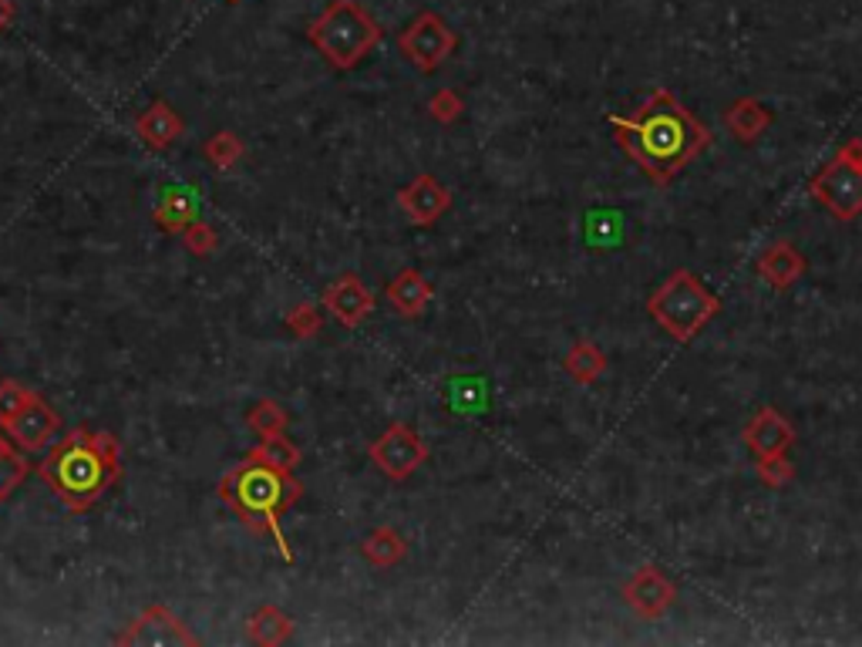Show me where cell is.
Here are the masks:
<instances>
[{"label": "cell", "instance_id": "obj_1", "mask_svg": "<svg viewBox=\"0 0 862 647\" xmlns=\"http://www.w3.org/2000/svg\"><path fill=\"white\" fill-rule=\"evenodd\" d=\"M610 125L616 128L620 149L661 186L671 183L687 162H695L711 142L708 128L667 88L650 91L630 119L613 115Z\"/></svg>", "mask_w": 862, "mask_h": 647}, {"label": "cell", "instance_id": "obj_2", "mask_svg": "<svg viewBox=\"0 0 862 647\" xmlns=\"http://www.w3.org/2000/svg\"><path fill=\"white\" fill-rule=\"evenodd\" d=\"M45 486L72 509L88 513L112 493L122 480V449L112 432L75 428L61 441H51L45 462L38 465Z\"/></svg>", "mask_w": 862, "mask_h": 647}, {"label": "cell", "instance_id": "obj_3", "mask_svg": "<svg viewBox=\"0 0 862 647\" xmlns=\"http://www.w3.org/2000/svg\"><path fill=\"white\" fill-rule=\"evenodd\" d=\"M216 493L250 530L273 536L280 557L287 563H293V550H290L284 526H280L284 513L303 496V483L293 480V472H280V469H273L263 459L247 452L223 475Z\"/></svg>", "mask_w": 862, "mask_h": 647}, {"label": "cell", "instance_id": "obj_4", "mask_svg": "<svg viewBox=\"0 0 862 647\" xmlns=\"http://www.w3.org/2000/svg\"><path fill=\"white\" fill-rule=\"evenodd\" d=\"M307 41L321 51L330 67L351 72L382 41V24L358 0H330L324 14L307 27Z\"/></svg>", "mask_w": 862, "mask_h": 647}, {"label": "cell", "instance_id": "obj_5", "mask_svg": "<svg viewBox=\"0 0 862 647\" xmlns=\"http://www.w3.org/2000/svg\"><path fill=\"white\" fill-rule=\"evenodd\" d=\"M717 308H721L717 297L701 287V281L691 274V270H674V274L647 300L650 318L658 321L674 340H680V345L695 340L701 334V327L717 314Z\"/></svg>", "mask_w": 862, "mask_h": 647}, {"label": "cell", "instance_id": "obj_6", "mask_svg": "<svg viewBox=\"0 0 862 647\" xmlns=\"http://www.w3.org/2000/svg\"><path fill=\"white\" fill-rule=\"evenodd\" d=\"M398 48L418 72L428 75L452 58V51L459 48V34L445 24V17H438L435 11H425L398 34Z\"/></svg>", "mask_w": 862, "mask_h": 647}, {"label": "cell", "instance_id": "obj_7", "mask_svg": "<svg viewBox=\"0 0 862 647\" xmlns=\"http://www.w3.org/2000/svg\"><path fill=\"white\" fill-rule=\"evenodd\" d=\"M812 196L836 220L849 223L862 213V165L846 159L842 152L812 179Z\"/></svg>", "mask_w": 862, "mask_h": 647}, {"label": "cell", "instance_id": "obj_8", "mask_svg": "<svg viewBox=\"0 0 862 647\" xmlns=\"http://www.w3.org/2000/svg\"><path fill=\"white\" fill-rule=\"evenodd\" d=\"M371 462L382 469L388 480L395 483H404L411 472H415L418 465L428 462V446L418 438V432L411 428V425H391L385 428L382 435H377L371 441V449H367Z\"/></svg>", "mask_w": 862, "mask_h": 647}, {"label": "cell", "instance_id": "obj_9", "mask_svg": "<svg viewBox=\"0 0 862 647\" xmlns=\"http://www.w3.org/2000/svg\"><path fill=\"white\" fill-rule=\"evenodd\" d=\"M4 435L14 441V446L21 452H48V446L58 438L61 432V415L54 412V408L41 398V395H34L17 415H11L4 425Z\"/></svg>", "mask_w": 862, "mask_h": 647}, {"label": "cell", "instance_id": "obj_10", "mask_svg": "<svg viewBox=\"0 0 862 647\" xmlns=\"http://www.w3.org/2000/svg\"><path fill=\"white\" fill-rule=\"evenodd\" d=\"M118 644H202V640L168 607L152 604L128 624L125 634H118Z\"/></svg>", "mask_w": 862, "mask_h": 647}, {"label": "cell", "instance_id": "obj_11", "mask_svg": "<svg viewBox=\"0 0 862 647\" xmlns=\"http://www.w3.org/2000/svg\"><path fill=\"white\" fill-rule=\"evenodd\" d=\"M398 207L415 226H432L452 207V189L441 186L435 176H418L415 183L398 189Z\"/></svg>", "mask_w": 862, "mask_h": 647}, {"label": "cell", "instance_id": "obj_12", "mask_svg": "<svg viewBox=\"0 0 862 647\" xmlns=\"http://www.w3.org/2000/svg\"><path fill=\"white\" fill-rule=\"evenodd\" d=\"M624 597H627V604L637 610L640 618L653 621V618L667 614V607L677 600V590L658 567H640L627 581Z\"/></svg>", "mask_w": 862, "mask_h": 647}, {"label": "cell", "instance_id": "obj_13", "mask_svg": "<svg viewBox=\"0 0 862 647\" xmlns=\"http://www.w3.org/2000/svg\"><path fill=\"white\" fill-rule=\"evenodd\" d=\"M324 308L343 324V327H361L364 318L374 311V294L361 284L358 274H343L324 290Z\"/></svg>", "mask_w": 862, "mask_h": 647}, {"label": "cell", "instance_id": "obj_14", "mask_svg": "<svg viewBox=\"0 0 862 647\" xmlns=\"http://www.w3.org/2000/svg\"><path fill=\"white\" fill-rule=\"evenodd\" d=\"M199 210H202V196L196 186H186V183H172L159 192V202H155V226L162 233H183L189 223L199 220Z\"/></svg>", "mask_w": 862, "mask_h": 647}, {"label": "cell", "instance_id": "obj_15", "mask_svg": "<svg viewBox=\"0 0 862 647\" xmlns=\"http://www.w3.org/2000/svg\"><path fill=\"white\" fill-rule=\"evenodd\" d=\"M745 441L751 446V452L762 459V456H778L785 452L791 441H796V428L785 422V415L778 408H762L748 425H745Z\"/></svg>", "mask_w": 862, "mask_h": 647}, {"label": "cell", "instance_id": "obj_16", "mask_svg": "<svg viewBox=\"0 0 862 647\" xmlns=\"http://www.w3.org/2000/svg\"><path fill=\"white\" fill-rule=\"evenodd\" d=\"M186 132L183 119L172 112L168 101H152V105L135 119V135L152 149V152H162L168 146H176V139Z\"/></svg>", "mask_w": 862, "mask_h": 647}, {"label": "cell", "instance_id": "obj_17", "mask_svg": "<svg viewBox=\"0 0 862 647\" xmlns=\"http://www.w3.org/2000/svg\"><path fill=\"white\" fill-rule=\"evenodd\" d=\"M385 297L391 300V308L401 314V318H418L425 308H428V300L435 297L432 284L418 274V270H401V274L385 287Z\"/></svg>", "mask_w": 862, "mask_h": 647}, {"label": "cell", "instance_id": "obj_18", "mask_svg": "<svg viewBox=\"0 0 862 647\" xmlns=\"http://www.w3.org/2000/svg\"><path fill=\"white\" fill-rule=\"evenodd\" d=\"M758 274H762V281L769 287L788 290L791 284L805 274V257L791 244H775L772 250L762 253V260H758Z\"/></svg>", "mask_w": 862, "mask_h": 647}, {"label": "cell", "instance_id": "obj_19", "mask_svg": "<svg viewBox=\"0 0 862 647\" xmlns=\"http://www.w3.org/2000/svg\"><path fill=\"white\" fill-rule=\"evenodd\" d=\"M775 122L772 109H765L758 98H738L735 105L724 112V125L738 142H754L769 125Z\"/></svg>", "mask_w": 862, "mask_h": 647}, {"label": "cell", "instance_id": "obj_20", "mask_svg": "<svg viewBox=\"0 0 862 647\" xmlns=\"http://www.w3.org/2000/svg\"><path fill=\"white\" fill-rule=\"evenodd\" d=\"M408 553V543L398 530L391 526H377L367 533V539L361 543V557L377 567V570H388V567H398Z\"/></svg>", "mask_w": 862, "mask_h": 647}, {"label": "cell", "instance_id": "obj_21", "mask_svg": "<svg viewBox=\"0 0 862 647\" xmlns=\"http://www.w3.org/2000/svg\"><path fill=\"white\" fill-rule=\"evenodd\" d=\"M247 634L253 644H263V647H277L284 640H290L293 634V621L284 614L280 607H273V604H263L257 614L247 621Z\"/></svg>", "mask_w": 862, "mask_h": 647}, {"label": "cell", "instance_id": "obj_22", "mask_svg": "<svg viewBox=\"0 0 862 647\" xmlns=\"http://www.w3.org/2000/svg\"><path fill=\"white\" fill-rule=\"evenodd\" d=\"M566 374L573 382H579V385H590V382H597L600 374L607 371V354L594 345V340H579V345H573L570 348V354H566Z\"/></svg>", "mask_w": 862, "mask_h": 647}, {"label": "cell", "instance_id": "obj_23", "mask_svg": "<svg viewBox=\"0 0 862 647\" xmlns=\"http://www.w3.org/2000/svg\"><path fill=\"white\" fill-rule=\"evenodd\" d=\"M27 472H30V465L24 462L21 449L14 446L11 438L0 435V502H8L21 489V483L27 480Z\"/></svg>", "mask_w": 862, "mask_h": 647}, {"label": "cell", "instance_id": "obj_24", "mask_svg": "<svg viewBox=\"0 0 862 647\" xmlns=\"http://www.w3.org/2000/svg\"><path fill=\"white\" fill-rule=\"evenodd\" d=\"M250 456L263 459L266 465L280 469V472H297V465H300V449L284 432L280 435H260V446H253Z\"/></svg>", "mask_w": 862, "mask_h": 647}, {"label": "cell", "instance_id": "obj_25", "mask_svg": "<svg viewBox=\"0 0 862 647\" xmlns=\"http://www.w3.org/2000/svg\"><path fill=\"white\" fill-rule=\"evenodd\" d=\"M243 155H247L243 139H239V135L229 132V128L210 135V139H205V146H202V159L210 162V165H216V169H233Z\"/></svg>", "mask_w": 862, "mask_h": 647}, {"label": "cell", "instance_id": "obj_26", "mask_svg": "<svg viewBox=\"0 0 862 647\" xmlns=\"http://www.w3.org/2000/svg\"><path fill=\"white\" fill-rule=\"evenodd\" d=\"M247 425L257 432V435H280L287 432L290 425V415H287V408L280 401H273V398H263L257 401L250 412H247Z\"/></svg>", "mask_w": 862, "mask_h": 647}, {"label": "cell", "instance_id": "obj_27", "mask_svg": "<svg viewBox=\"0 0 862 647\" xmlns=\"http://www.w3.org/2000/svg\"><path fill=\"white\" fill-rule=\"evenodd\" d=\"M754 472H758V480H762L769 489H782V486H788L791 480H796V465L785 459V452L762 456V459H758V469Z\"/></svg>", "mask_w": 862, "mask_h": 647}, {"label": "cell", "instance_id": "obj_28", "mask_svg": "<svg viewBox=\"0 0 862 647\" xmlns=\"http://www.w3.org/2000/svg\"><path fill=\"white\" fill-rule=\"evenodd\" d=\"M183 240H186V250L192 257H210L220 247V233L210 223H205V220H196V223H189L183 229Z\"/></svg>", "mask_w": 862, "mask_h": 647}, {"label": "cell", "instance_id": "obj_29", "mask_svg": "<svg viewBox=\"0 0 862 647\" xmlns=\"http://www.w3.org/2000/svg\"><path fill=\"white\" fill-rule=\"evenodd\" d=\"M38 395V391H30V388H24L21 382H14V378H4L0 382V425H4L11 415H17L21 408Z\"/></svg>", "mask_w": 862, "mask_h": 647}, {"label": "cell", "instance_id": "obj_30", "mask_svg": "<svg viewBox=\"0 0 862 647\" xmlns=\"http://www.w3.org/2000/svg\"><path fill=\"white\" fill-rule=\"evenodd\" d=\"M428 112H432L435 122L452 125V122L462 115V95H459L455 88H438V91L432 95V101H428Z\"/></svg>", "mask_w": 862, "mask_h": 647}, {"label": "cell", "instance_id": "obj_31", "mask_svg": "<svg viewBox=\"0 0 862 647\" xmlns=\"http://www.w3.org/2000/svg\"><path fill=\"white\" fill-rule=\"evenodd\" d=\"M287 327L297 337H314V334H321L324 318H321V311L314 308V303H297V308L287 314Z\"/></svg>", "mask_w": 862, "mask_h": 647}, {"label": "cell", "instance_id": "obj_32", "mask_svg": "<svg viewBox=\"0 0 862 647\" xmlns=\"http://www.w3.org/2000/svg\"><path fill=\"white\" fill-rule=\"evenodd\" d=\"M455 388H459V395L452 398L455 412H482V405H486V395H482L478 378H475V385H472V378H455Z\"/></svg>", "mask_w": 862, "mask_h": 647}, {"label": "cell", "instance_id": "obj_33", "mask_svg": "<svg viewBox=\"0 0 862 647\" xmlns=\"http://www.w3.org/2000/svg\"><path fill=\"white\" fill-rule=\"evenodd\" d=\"M11 21H14V4L11 0H0V30H8Z\"/></svg>", "mask_w": 862, "mask_h": 647}, {"label": "cell", "instance_id": "obj_34", "mask_svg": "<svg viewBox=\"0 0 862 647\" xmlns=\"http://www.w3.org/2000/svg\"><path fill=\"white\" fill-rule=\"evenodd\" d=\"M226 4H239V0H226Z\"/></svg>", "mask_w": 862, "mask_h": 647}]
</instances>
